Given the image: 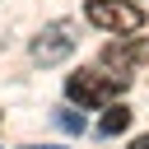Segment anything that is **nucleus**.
<instances>
[{
    "label": "nucleus",
    "mask_w": 149,
    "mask_h": 149,
    "mask_svg": "<svg viewBox=\"0 0 149 149\" xmlns=\"http://www.w3.org/2000/svg\"><path fill=\"white\" fill-rule=\"evenodd\" d=\"M126 84H130V74H112V70H74V74L65 79V93H70V102H79V107H107Z\"/></svg>",
    "instance_id": "1"
},
{
    "label": "nucleus",
    "mask_w": 149,
    "mask_h": 149,
    "mask_svg": "<svg viewBox=\"0 0 149 149\" xmlns=\"http://www.w3.org/2000/svg\"><path fill=\"white\" fill-rule=\"evenodd\" d=\"M84 19H88L93 28H102V33H116V37L144 28V9L130 5V0H88V5H84Z\"/></svg>",
    "instance_id": "2"
},
{
    "label": "nucleus",
    "mask_w": 149,
    "mask_h": 149,
    "mask_svg": "<svg viewBox=\"0 0 149 149\" xmlns=\"http://www.w3.org/2000/svg\"><path fill=\"white\" fill-rule=\"evenodd\" d=\"M74 23L70 19H56V23H47L42 33H37V42H33V61L37 65H56V61H65L70 51H74Z\"/></svg>",
    "instance_id": "3"
},
{
    "label": "nucleus",
    "mask_w": 149,
    "mask_h": 149,
    "mask_svg": "<svg viewBox=\"0 0 149 149\" xmlns=\"http://www.w3.org/2000/svg\"><path fill=\"white\" fill-rule=\"evenodd\" d=\"M102 61L116 65V74H126L130 65H144V61H149V37H140V42H112V47L102 51Z\"/></svg>",
    "instance_id": "4"
},
{
    "label": "nucleus",
    "mask_w": 149,
    "mask_h": 149,
    "mask_svg": "<svg viewBox=\"0 0 149 149\" xmlns=\"http://www.w3.org/2000/svg\"><path fill=\"white\" fill-rule=\"evenodd\" d=\"M126 126H130V107H112V112L98 121V130H102V135H121Z\"/></svg>",
    "instance_id": "5"
},
{
    "label": "nucleus",
    "mask_w": 149,
    "mask_h": 149,
    "mask_svg": "<svg viewBox=\"0 0 149 149\" xmlns=\"http://www.w3.org/2000/svg\"><path fill=\"white\" fill-rule=\"evenodd\" d=\"M56 121H61V126H65V130H84V116H74V112H61V116H56Z\"/></svg>",
    "instance_id": "6"
},
{
    "label": "nucleus",
    "mask_w": 149,
    "mask_h": 149,
    "mask_svg": "<svg viewBox=\"0 0 149 149\" xmlns=\"http://www.w3.org/2000/svg\"><path fill=\"white\" fill-rule=\"evenodd\" d=\"M130 149H149V135H140V140H135V144H130Z\"/></svg>",
    "instance_id": "7"
},
{
    "label": "nucleus",
    "mask_w": 149,
    "mask_h": 149,
    "mask_svg": "<svg viewBox=\"0 0 149 149\" xmlns=\"http://www.w3.org/2000/svg\"><path fill=\"white\" fill-rule=\"evenodd\" d=\"M28 149H37V144H28Z\"/></svg>",
    "instance_id": "8"
}]
</instances>
